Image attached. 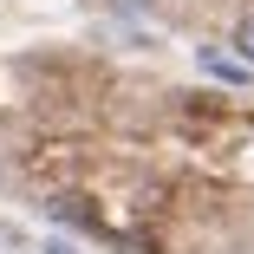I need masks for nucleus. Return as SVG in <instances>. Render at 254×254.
Wrapping results in <instances>:
<instances>
[{
    "label": "nucleus",
    "mask_w": 254,
    "mask_h": 254,
    "mask_svg": "<svg viewBox=\"0 0 254 254\" xmlns=\"http://www.w3.org/2000/svg\"><path fill=\"white\" fill-rule=\"evenodd\" d=\"M202 72H215V78H228V85L248 78V65H241L235 53H215V46H202Z\"/></svg>",
    "instance_id": "f257e3e1"
},
{
    "label": "nucleus",
    "mask_w": 254,
    "mask_h": 254,
    "mask_svg": "<svg viewBox=\"0 0 254 254\" xmlns=\"http://www.w3.org/2000/svg\"><path fill=\"white\" fill-rule=\"evenodd\" d=\"M111 7H118V13H150L157 0H111Z\"/></svg>",
    "instance_id": "20e7f679"
},
{
    "label": "nucleus",
    "mask_w": 254,
    "mask_h": 254,
    "mask_svg": "<svg viewBox=\"0 0 254 254\" xmlns=\"http://www.w3.org/2000/svg\"><path fill=\"white\" fill-rule=\"evenodd\" d=\"M46 254H78V248H65V241H46Z\"/></svg>",
    "instance_id": "39448f33"
},
{
    "label": "nucleus",
    "mask_w": 254,
    "mask_h": 254,
    "mask_svg": "<svg viewBox=\"0 0 254 254\" xmlns=\"http://www.w3.org/2000/svg\"><path fill=\"white\" fill-rule=\"evenodd\" d=\"M0 254H39V248H33V241H26L13 222H0Z\"/></svg>",
    "instance_id": "f03ea898"
},
{
    "label": "nucleus",
    "mask_w": 254,
    "mask_h": 254,
    "mask_svg": "<svg viewBox=\"0 0 254 254\" xmlns=\"http://www.w3.org/2000/svg\"><path fill=\"white\" fill-rule=\"evenodd\" d=\"M235 53H241V65L254 72V13H248V20L235 26Z\"/></svg>",
    "instance_id": "7ed1b4c3"
}]
</instances>
